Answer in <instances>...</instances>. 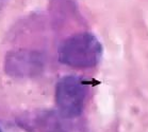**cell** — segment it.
<instances>
[{
    "instance_id": "cell-1",
    "label": "cell",
    "mask_w": 148,
    "mask_h": 132,
    "mask_svg": "<svg viewBox=\"0 0 148 132\" xmlns=\"http://www.w3.org/2000/svg\"><path fill=\"white\" fill-rule=\"evenodd\" d=\"M59 60L76 69L97 66L102 56V46L95 35L88 32L71 35L59 46Z\"/></svg>"
},
{
    "instance_id": "cell-2",
    "label": "cell",
    "mask_w": 148,
    "mask_h": 132,
    "mask_svg": "<svg viewBox=\"0 0 148 132\" xmlns=\"http://www.w3.org/2000/svg\"><path fill=\"white\" fill-rule=\"evenodd\" d=\"M88 94V85L79 76L67 75L58 81L56 102L61 115L73 119L82 113Z\"/></svg>"
},
{
    "instance_id": "cell-4",
    "label": "cell",
    "mask_w": 148,
    "mask_h": 132,
    "mask_svg": "<svg viewBox=\"0 0 148 132\" xmlns=\"http://www.w3.org/2000/svg\"><path fill=\"white\" fill-rule=\"evenodd\" d=\"M0 132H1V129H0Z\"/></svg>"
},
{
    "instance_id": "cell-3",
    "label": "cell",
    "mask_w": 148,
    "mask_h": 132,
    "mask_svg": "<svg viewBox=\"0 0 148 132\" xmlns=\"http://www.w3.org/2000/svg\"><path fill=\"white\" fill-rule=\"evenodd\" d=\"M45 59L37 51L19 50L8 54L5 58V72L17 78L34 77L43 72Z\"/></svg>"
}]
</instances>
